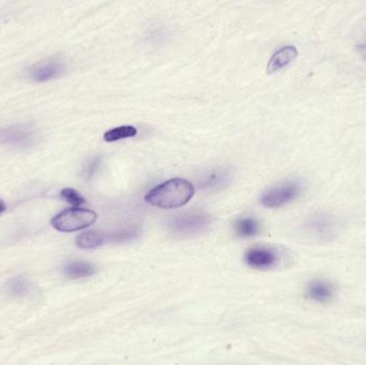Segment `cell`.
Instances as JSON below:
<instances>
[{
	"label": "cell",
	"instance_id": "obj_1",
	"mask_svg": "<svg viewBox=\"0 0 366 365\" xmlns=\"http://www.w3.org/2000/svg\"><path fill=\"white\" fill-rule=\"evenodd\" d=\"M193 184L182 178H174L159 184L146 194L145 201L154 207L175 209L187 205L194 196Z\"/></svg>",
	"mask_w": 366,
	"mask_h": 365
},
{
	"label": "cell",
	"instance_id": "obj_2",
	"mask_svg": "<svg viewBox=\"0 0 366 365\" xmlns=\"http://www.w3.org/2000/svg\"><path fill=\"white\" fill-rule=\"evenodd\" d=\"M97 218L98 216L96 212L92 210L72 208L54 216L51 225L54 229L62 233H73L87 229L96 222Z\"/></svg>",
	"mask_w": 366,
	"mask_h": 365
},
{
	"label": "cell",
	"instance_id": "obj_3",
	"mask_svg": "<svg viewBox=\"0 0 366 365\" xmlns=\"http://www.w3.org/2000/svg\"><path fill=\"white\" fill-rule=\"evenodd\" d=\"M210 224V216L204 212L192 211L175 216L169 229L175 235L192 236L202 233Z\"/></svg>",
	"mask_w": 366,
	"mask_h": 365
},
{
	"label": "cell",
	"instance_id": "obj_4",
	"mask_svg": "<svg viewBox=\"0 0 366 365\" xmlns=\"http://www.w3.org/2000/svg\"><path fill=\"white\" fill-rule=\"evenodd\" d=\"M301 186L296 181L284 182L270 189L262 197V204L267 208H279L298 197Z\"/></svg>",
	"mask_w": 366,
	"mask_h": 365
},
{
	"label": "cell",
	"instance_id": "obj_5",
	"mask_svg": "<svg viewBox=\"0 0 366 365\" xmlns=\"http://www.w3.org/2000/svg\"><path fill=\"white\" fill-rule=\"evenodd\" d=\"M64 64L60 58L51 57L42 60L29 69V77L34 81H47L57 79L64 73Z\"/></svg>",
	"mask_w": 366,
	"mask_h": 365
},
{
	"label": "cell",
	"instance_id": "obj_6",
	"mask_svg": "<svg viewBox=\"0 0 366 365\" xmlns=\"http://www.w3.org/2000/svg\"><path fill=\"white\" fill-rule=\"evenodd\" d=\"M34 131L29 126H13L0 130V143L12 147H27L34 143Z\"/></svg>",
	"mask_w": 366,
	"mask_h": 365
},
{
	"label": "cell",
	"instance_id": "obj_7",
	"mask_svg": "<svg viewBox=\"0 0 366 365\" xmlns=\"http://www.w3.org/2000/svg\"><path fill=\"white\" fill-rule=\"evenodd\" d=\"M245 261L254 269H271L279 261V255L272 249L256 246L247 251L245 254Z\"/></svg>",
	"mask_w": 366,
	"mask_h": 365
},
{
	"label": "cell",
	"instance_id": "obj_8",
	"mask_svg": "<svg viewBox=\"0 0 366 365\" xmlns=\"http://www.w3.org/2000/svg\"><path fill=\"white\" fill-rule=\"evenodd\" d=\"M298 56V49L292 45L282 47L279 51L273 54L271 59L269 60L268 66H267V73L273 74L281 69L285 68L286 66L294 61Z\"/></svg>",
	"mask_w": 366,
	"mask_h": 365
},
{
	"label": "cell",
	"instance_id": "obj_9",
	"mask_svg": "<svg viewBox=\"0 0 366 365\" xmlns=\"http://www.w3.org/2000/svg\"><path fill=\"white\" fill-rule=\"evenodd\" d=\"M335 287L328 281H314L307 287V296L313 301L325 304L332 299Z\"/></svg>",
	"mask_w": 366,
	"mask_h": 365
},
{
	"label": "cell",
	"instance_id": "obj_10",
	"mask_svg": "<svg viewBox=\"0 0 366 365\" xmlns=\"http://www.w3.org/2000/svg\"><path fill=\"white\" fill-rule=\"evenodd\" d=\"M64 272L69 279L76 280V279L92 276L96 272V269L92 264L87 263V261H72L64 266Z\"/></svg>",
	"mask_w": 366,
	"mask_h": 365
},
{
	"label": "cell",
	"instance_id": "obj_11",
	"mask_svg": "<svg viewBox=\"0 0 366 365\" xmlns=\"http://www.w3.org/2000/svg\"><path fill=\"white\" fill-rule=\"evenodd\" d=\"M105 242H107V235L96 231H85L76 238L77 246L84 250L98 248Z\"/></svg>",
	"mask_w": 366,
	"mask_h": 365
},
{
	"label": "cell",
	"instance_id": "obj_12",
	"mask_svg": "<svg viewBox=\"0 0 366 365\" xmlns=\"http://www.w3.org/2000/svg\"><path fill=\"white\" fill-rule=\"evenodd\" d=\"M234 231L240 237H253L259 233V225L257 221L251 218L239 219L234 223Z\"/></svg>",
	"mask_w": 366,
	"mask_h": 365
},
{
	"label": "cell",
	"instance_id": "obj_13",
	"mask_svg": "<svg viewBox=\"0 0 366 365\" xmlns=\"http://www.w3.org/2000/svg\"><path fill=\"white\" fill-rule=\"evenodd\" d=\"M228 180H229V171L225 169H217L204 179L202 186L204 189H219L225 186Z\"/></svg>",
	"mask_w": 366,
	"mask_h": 365
},
{
	"label": "cell",
	"instance_id": "obj_14",
	"mask_svg": "<svg viewBox=\"0 0 366 365\" xmlns=\"http://www.w3.org/2000/svg\"><path fill=\"white\" fill-rule=\"evenodd\" d=\"M137 134V129L132 126H122L112 129L104 134V141H117L120 139H130Z\"/></svg>",
	"mask_w": 366,
	"mask_h": 365
},
{
	"label": "cell",
	"instance_id": "obj_15",
	"mask_svg": "<svg viewBox=\"0 0 366 365\" xmlns=\"http://www.w3.org/2000/svg\"><path fill=\"white\" fill-rule=\"evenodd\" d=\"M105 235H107V242L122 244V242L131 241V240L139 237V231L137 229H127L111 234H105Z\"/></svg>",
	"mask_w": 366,
	"mask_h": 365
},
{
	"label": "cell",
	"instance_id": "obj_16",
	"mask_svg": "<svg viewBox=\"0 0 366 365\" xmlns=\"http://www.w3.org/2000/svg\"><path fill=\"white\" fill-rule=\"evenodd\" d=\"M28 291H29V285L24 278H15L8 283V291L12 296L21 297L27 295Z\"/></svg>",
	"mask_w": 366,
	"mask_h": 365
},
{
	"label": "cell",
	"instance_id": "obj_17",
	"mask_svg": "<svg viewBox=\"0 0 366 365\" xmlns=\"http://www.w3.org/2000/svg\"><path fill=\"white\" fill-rule=\"evenodd\" d=\"M60 196L62 199H66L69 204H71L72 206H75V207H79V206L84 205L85 204V199L79 194L77 191H75L74 189L66 188L61 190L60 192Z\"/></svg>",
	"mask_w": 366,
	"mask_h": 365
},
{
	"label": "cell",
	"instance_id": "obj_18",
	"mask_svg": "<svg viewBox=\"0 0 366 365\" xmlns=\"http://www.w3.org/2000/svg\"><path fill=\"white\" fill-rule=\"evenodd\" d=\"M313 227L317 231L318 234H320V236L326 237L327 235L331 233L332 222L329 221L328 219L320 218L316 220L315 222H313Z\"/></svg>",
	"mask_w": 366,
	"mask_h": 365
},
{
	"label": "cell",
	"instance_id": "obj_19",
	"mask_svg": "<svg viewBox=\"0 0 366 365\" xmlns=\"http://www.w3.org/2000/svg\"><path fill=\"white\" fill-rule=\"evenodd\" d=\"M99 165H100V158L92 159V160H90L89 162L85 165V169H84V175H85V177L87 178V179H90V178L94 176V174L96 173Z\"/></svg>",
	"mask_w": 366,
	"mask_h": 365
},
{
	"label": "cell",
	"instance_id": "obj_20",
	"mask_svg": "<svg viewBox=\"0 0 366 365\" xmlns=\"http://www.w3.org/2000/svg\"><path fill=\"white\" fill-rule=\"evenodd\" d=\"M357 49H358L361 57H362L366 61V44L358 45V46H357Z\"/></svg>",
	"mask_w": 366,
	"mask_h": 365
},
{
	"label": "cell",
	"instance_id": "obj_21",
	"mask_svg": "<svg viewBox=\"0 0 366 365\" xmlns=\"http://www.w3.org/2000/svg\"><path fill=\"white\" fill-rule=\"evenodd\" d=\"M4 210H6V205H4V201L0 199V214L4 212Z\"/></svg>",
	"mask_w": 366,
	"mask_h": 365
}]
</instances>
